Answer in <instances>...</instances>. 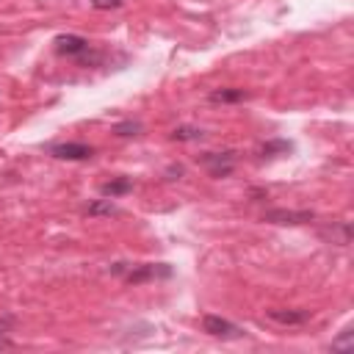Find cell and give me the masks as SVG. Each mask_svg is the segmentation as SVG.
I'll return each instance as SVG.
<instances>
[{
    "mask_svg": "<svg viewBox=\"0 0 354 354\" xmlns=\"http://www.w3.org/2000/svg\"><path fill=\"white\" fill-rule=\"evenodd\" d=\"M163 174H166V180H180V177L185 174V166H183V163H169Z\"/></svg>",
    "mask_w": 354,
    "mask_h": 354,
    "instance_id": "2e32d148",
    "label": "cell"
},
{
    "mask_svg": "<svg viewBox=\"0 0 354 354\" xmlns=\"http://www.w3.org/2000/svg\"><path fill=\"white\" fill-rule=\"evenodd\" d=\"M124 0H91V8L97 11H108V8H119Z\"/></svg>",
    "mask_w": 354,
    "mask_h": 354,
    "instance_id": "e0dca14e",
    "label": "cell"
},
{
    "mask_svg": "<svg viewBox=\"0 0 354 354\" xmlns=\"http://www.w3.org/2000/svg\"><path fill=\"white\" fill-rule=\"evenodd\" d=\"M266 318L274 321V324H279V326H301V324H307V321L313 318V310H301V307H293V310H288V307H274V310H266Z\"/></svg>",
    "mask_w": 354,
    "mask_h": 354,
    "instance_id": "52a82bcc",
    "label": "cell"
},
{
    "mask_svg": "<svg viewBox=\"0 0 354 354\" xmlns=\"http://www.w3.org/2000/svg\"><path fill=\"white\" fill-rule=\"evenodd\" d=\"M202 332H207L210 337H221V340H235V337H243V335H246L243 326L232 324L230 318L213 315V313H207V315L202 318Z\"/></svg>",
    "mask_w": 354,
    "mask_h": 354,
    "instance_id": "6da1fadb",
    "label": "cell"
},
{
    "mask_svg": "<svg viewBox=\"0 0 354 354\" xmlns=\"http://www.w3.org/2000/svg\"><path fill=\"white\" fill-rule=\"evenodd\" d=\"M315 218V213L313 210H288V207H271V210H266L263 213V221H268V224H279V227H293V224H307V221H313Z\"/></svg>",
    "mask_w": 354,
    "mask_h": 354,
    "instance_id": "5b68a950",
    "label": "cell"
},
{
    "mask_svg": "<svg viewBox=\"0 0 354 354\" xmlns=\"http://www.w3.org/2000/svg\"><path fill=\"white\" fill-rule=\"evenodd\" d=\"M14 326H17V318L14 315H0V335H8Z\"/></svg>",
    "mask_w": 354,
    "mask_h": 354,
    "instance_id": "ac0fdd59",
    "label": "cell"
},
{
    "mask_svg": "<svg viewBox=\"0 0 354 354\" xmlns=\"http://www.w3.org/2000/svg\"><path fill=\"white\" fill-rule=\"evenodd\" d=\"M171 277V266L169 263H141L133 266L124 277L127 285H141V282H152V279H169Z\"/></svg>",
    "mask_w": 354,
    "mask_h": 354,
    "instance_id": "7a4b0ae2",
    "label": "cell"
},
{
    "mask_svg": "<svg viewBox=\"0 0 354 354\" xmlns=\"http://www.w3.org/2000/svg\"><path fill=\"white\" fill-rule=\"evenodd\" d=\"M354 346V332L351 329H343L337 340H332V351H348Z\"/></svg>",
    "mask_w": 354,
    "mask_h": 354,
    "instance_id": "9a60e30c",
    "label": "cell"
},
{
    "mask_svg": "<svg viewBox=\"0 0 354 354\" xmlns=\"http://www.w3.org/2000/svg\"><path fill=\"white\" fill-rule=\"evenodd\" d=\"M113 133L122 136V138H130V136H138L141 133V122H133V119H124L119 124H113Z\"/></svg>",
    "mask_w": 354,
    "mask_h": 354,
    "instance_id": "5bb4252c",
    "label": "cell"
},
{
    "mask_svg": "<svg viewBox=\"0 0 354 354\" xmlns=\"http://www.w3.org/2000/svg\"><path fill=\"white\" fill-rule=\"evenodd\" d=\"M47 152L58 160H88L94 155V147L83 141H61V144H50Z\"/></svg>",
    "mask_w": 354,
    "mask_h": 354,
    "instance_id": "277c9868",
    "label": "cell"
},
{
    "mask_svg": "<svg viewBox=\"0 0 354 354\" xmlns=\"http://www.w3.org/2000/svg\"><path fill=\"white\" fill-rule=\"evenodd\" d=\"M199 160H202V166L207 169L210 177H230L232 169H235L238 155L232 149H224V152H205Z\"/></svg>",
    "mask_w": 354,
    "mask_h": 354,
    "instance_id": "3957f363",
    "label": "cell"
},
{
    "mask_svg": "<svg viewBox=\"0 0 354 354\" xmlns=\"http://www.w3.org/2000/svg\"><path fill=\"white\" fill-rule=\"evenodd\" d=\"M202 136H205V130L196 124H177L171 130V141H199Z\"/></svg>",
    "mask_w": 354,
    "mask_h": 354,
    "instance_id": "4fadbf2b",
    "label": "cell"
},
{
    "mask_svg": "<svg viewBox=\"0 0 354 354\" xmlns=\"http://www.w3.org/2000/svg\"><path fill=\"white\" fill-rule=\"evenodd\" d=\"M133 191V180L130 177H116V180H108L100 185V194L108 196V199H116V196H124Z\"/></svg>",
    "mask_w": 354,
    "mask_h": 354,
    "instance_id": "9c48e42d",
    "label": "cell"
},
{
    "mask_svg": "<svg viewBox=\"0 0 354 354\" xmlns=\"http://www.w3.org/2000/svg\"><path fill=\"white\" fill-rule=\"evenodd\" d=\"M290 149H293V141H288V138H271V141H266L260 147V155L263 158H274V155H288Z\"/></svg>",
    "mask_w": 354,
    "mask_h": 354,
    "instance_id": "7c38bea8",
    "label": "cell"
},
{
    "mask_svg": "<svg viewBox=\"0 0 354 354\" xmlns=\"http://www.w3.org/2000/svg\"><path fill=\"white\" fill-rule=\"evenodd\" d=\"M249 196L257 202V199H266V196H268V191H266V188H252V191H249Z\"/></svg>",
    "mask_w": 354,
    "mask_h": 354,
    "instance_id": "d6986e66",
    "label": "cell"
},
{
    "mask_svg": "<svg viewBox=\"0 0 354 354\" xmlns=\"http://www.w3.org/2000/svg\"><path fill=\"white\" fill-rule=\"evenodd\" d=\"M321 238L329 243L346 246V243H351V224L348 221H332V224L321 227Z\"/></svg>",
    "mask_w": 354,
    "mask_h": 354,
    "instance_id": "ba28073f",
    "label": "cell"
},
{
    "mask_svg": "<svg viewBox=\"0 0 354 354\" xmlns=\"http://www.w3.org/2000/svg\"><path fill=\"white\" fill-rule=\"evenodd\" d=\"M53 44H55V53L58 55H66V58H80V55H86L91 50L88 39L86 36H77V33H58Z\"/></svg>",
    "mask_w": 354,
    "mask_h": 354,
    "instance_id": "8992f818",
    "label": "cell"
},
{
    "mask_svg": "<svg viewBox=\"0 0 354 354\" xmlns=\"http://www.w3.org/2000/svg\"><path fill=\"white\" fill-rule=\"evenodd\" d=\"M207 100H210V102L230 105V102H243V100H249V91H243V88H216V91L207 94Z\"/></svg>",
    "mask_w": 354,
    "mask_h": 354,
    "instance_id": "30bf717a",
    "label": "cell"
},
{
    "mask_svg": "<svg viewBox=\"0 0 354 354\" xmlns=\"http://www.w3.org/2000/svg\"><path fill=\"white\" fill-rule=\"evenodd\" d=\"M83 213H86V216H119V207L105 196V199H94V202H88V205L83 207Z\"/></svg>",
    "mask_w": 354,
    "mask_h": 354,
    "instance_id": "8fae6325",
    "label": "cell"
},
{
    "mask_svg": "<svg viewBox=\"0 0 354 354\" xmlns=\"http://www.w3.org/2000/svg\"><path fill=\"white\" fill-rule=\"evenodd\" d=\"M0 348H11V340L6 335H0Z\"/></svg>",
    "mask_w": 354,
    "mask_h": 354,
    "instance_id": "ffe728a7",
    "label": "cell"
}]
</instances>
